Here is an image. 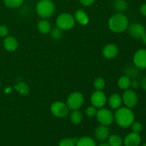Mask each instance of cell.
Wrapping results in <instances>:
<instances>
[{
  "label": "cell",
  "mask_w": 146,
  "mask_h": 146,
  "mask_svg": "<svg viewBox=\"0 0 146 146\" xmlns=\"http://www.w3.org/2000/svg\"><path fill=\"white\" fill-rule=\"evenodd\" d=\"M114 117L117 124L122 128H128L131 126L135 121L133 112L128 107L118 108Z\"/></svg>",
  "instance_id": "6da1fadb"
},
{
  "label": "cell",
  "mask_w": 146,
  "mask_h": 146,
  "mask_svg": "<svg viewBox=\"0 0 146 146\" xmlns=\"http://www.w3.org/2000/svg\"><path fill=\"white\" fill-rule=\"evenodd\" d=\"M99 146H110V145L107 143H102V144H101Z\"/></svg>",
  "instance_id": "74e56055"
},
{
  "label": "cell",
  "mask_w": 146,
  "mask_h": 146,
  "mask_svg": "<svg viewBox=\"0 0 146 146\" xmlns=\"http://www.w3.org/2000/svg\"><path fill=\"white\" fill-rule=\"evenodd\" d=\"M122 101L124 103L125 106L129 108H132L138 104V96L136 93L133 90H126L123 94Z\"/></svg>",
  "instance_id": "52a82bcc"
},
{
  "label": "cell",
  "mask_w": 146,
  "mask_h": 146,
  "mask_svg": "<svg viewBox=\"0 0 146 146\" xmlns=\"http://www.w3.org/2000/svg\"><path fill=\"white\" fill-rule=\"evenodd\" d=\"M76 146H96V144L93 138L85 136L78 139Z\"/></svg>",
  "instance_id": "ac0fdd59"
},
{
  "label": "cell",
  "mask_w": 146,
  "mask_h": 146,
  "mask_svg": "<svg viewBox=\"0 0 146 146\" xmlns=\"http://www.w3.org/2000/svg\"><path fill=\"white\" fill-rule=\"evenodd\" d=\"M118 53V48L116 45L113 44H110L106 45L103 49L104 56L107 58H115Z\"/></svg>",
  "instance_id": "4fadbf2b"
},
{
  "label": "cell",
  "mask_w": 146,
  "mask_h": 146,
  "mask_svg": "<svg viewBox=\"0 0 146 146\" xmlns=\"http://www.w3.org/2000/svg\"><path fill=\"white\" fill-rule=\"evenodd\" d=\"M140 39H141V41H142V42L144 44H146V32L141 36V38Z\"/></svg>",
  "instance_id": "8d00e7d4"
},
{
  "label": "cell",
  "mask_w": 146,
  "mask_h": 146,
  "mask_svg": "<svg viewBox=\"0 0 146 146\" xmlns=\"http://www.w3.org/2000/svg\"><path fill=\"white\" fill-rule=\"evenodd\" d=\"M78 139H71V138H64L60 141L58 146H76V143Z\"/></svg>",
  "instance_id": "484cf974"
},
{
  "label": "cell",
  "mask_w": 146,
  "mask_h": 146,
  "mask_svg": "<svg viewBox=\"0 0 146 146\" xmlns=\"http://www.w3.org/2000/svg\"><path fill=\"white\" fill-rule=\"evenodd\" d=\"M38 31L42 34H48L51 30V24L46 20H41L38 22Z\"/></svg>",
  "instance_id": "ffe728a7"
},
{
  "label": "cell",
  "mask_w": 146,
  "mask_h": 146,
  "mask_svg": "<svg viewBox=\"0 0 146 146\" xmlns=\"http://www.w3.org/2000/svg\"><path fill=\"white\" fill-rule=\"evenodd\" d=\"M91 101L94 106L101 108L106 103V97L101 91H96L91 96Z\"/></svg>",
  "instance_id": "30bf717a"
},
{
  "label": "cell",
  "mask_w": 146,
  "mask_h": 146,
  "mask_svg": "<svg viewBox=\"0 0 146 146\" xmlns=\"http://www.w3.org/2000/svg\"><path fill=\"white\" fill-rule=\"evenodd\" d=\"M109 105L113 109H118L122 104V98L117 94H112L109 98Z\"/></svg>",
  "instance_id": "e0dca14e"
},
{
  "label": "cell",
  "mask_w": 146,
  "mask_h": 146,
  "mask_svg": "<svg viewBox=\"0 0 146 146\" xmlns=\"http://www.w3.org/2000/svg\"><path fill=\"white\" fill-rule=\"evenodd\" d=\"M110 134L109 128L107 125H101L96 128L95 132V135L96 138L99 141H105L108 138Z\"/></svg>",
  "instance_id": "5bb4252c"
},
{
  "label": "cell",
  "mask_w": 146,
  "mask_h": 146,
  "mask_svg": "<svg viewBox=\"0 0 146 146\" xmlns=\"http://www.w3.org/2000/svg\"><path fill=\"white\" fill-rule=\"evenodd\" d=\"M141 86H142V88L146 91V76L143 77V78L141 79Z\"/></svg>",
  "instance_id": "d590c367"
},
{
  "label": "cell",
  "mask_w": 146,
  "mask_h": 146,
  "mask_svg": "<svg viewBox=\"0 0 146 146\" xmlns=\"http://www.w3.org/2000/svg\"><path fill=\"white\" fill-rule=\"evenodd\" d=\"M15 89L21 95H27L29 92V87L25 82H19L16 85Z\"/></svg>",
  "instance_id": "7402d4cb"
},
{
  "label": "cell",
  "mask_w": 146,
  "mask_h": 146,
  "mask_svg": "<svg viewBox=\"0 0 146 146\" xmlns=\"http://www.w3.org/2000/svg\"><path fill=\"white\" fill-rule=\"evenodd\" d=\"M108 145L110 146H122L123 141L118 135H111L108 137Z\"/></svg>",
  "instance_id": "d6986e66"
},
{
  "label": "cell",
  "mask_w": 146,
  "mask_h": 146,
  "mask_svg": "<svg viewBox=\"0 0 146 146\" xmlns=\"http://www.w3.org/2000/svg\"><path fill=\"white\" fill-rule=\"evenodd\" d=\"M24 0H4V4L9 8H17L23 4Z\"/></svg>",
  "instance_id": "d4e9b609"
},
{
  "label": "cell",
  "mask_w": 146,
  "mask_h": 146,
  "mask_svg": "<svg viewBox=\"0 0 146 146\" xmlns=\"http://www.w3.org/2000/svg\"><path fill=\"white\" fill-rule=\"evenodd\" d=\"M125 74H126V76L128 77L131 78H136V76H138V71H137L135 68H133V67H130V68H128L126 70H125Z\"/></svg>",
  "instance_id": "f1b7e54d"
},
{
  "label": "cell",
  "mask_w": 146,
  "mask_h": 146,
  "mask_svg": "<svg viewBox=\"0 0 146 146\" xmlns=\"http://www.w3.org/2000/svg\"><path fill=\"white\" fill-rule=\"evenodd\" d=\"M142 146H146V143H144L143 145Z\"/></svg>",
  "instance_id": "f35d334b"
},
{
  "label": "cell",
  "mask_w": 146,
  "mask_h": 146,
  "mask_svg": "<svg viewBox=\"0 0 146 146\" xmlns=\"http://www.w3.org/2000/svg\"><path fill=\"white\" fill-rule=\"evenodd\" d=\"M140 11H141V13L143 15L146 17V3L141 5V8H140Z\"/></svg>",
  "instance_id": "836d02e7"
},
{
  "label": "cell",
  "mask_w": 146,
  "mask_h": 146,
  "mask_svg": "<svg viewBox=\"0 0 146 146\" xmlns=\"http://www.w3.org/2000/svg\"><path fill=\"white\" fill-rule=\"evenodd\" d=\"M83 119V115L80 111L76 110L72 112L71 115V121L75 125H78L81 123Z\"/></svg>",
  "instance_id": "603a6c76"
},
{
  "label": "cell",
  "mask_w": 146,
  "mask_h": 146,
  "mask_svg": "<svg viewBox=\"0 0 146 146\" xmlns=\"http://www.w3.org/2000/svg\"><path fill=\"white\" fill-rule=\"evenodd\" d=\"M51 113L58 118H64L68 113V108L67 105L61 101L54 103L51 106Z\"/></svg>",
  "instance_id": "ba28073f"
},
{
  "label": "cell",
  "mask_w": 146,
  "mask_h": 146,
  "mask_svg": "<svg viewBox=\"0 0 146 146\" xmlns=\"http://www.w3.org/2000/svg\"><path fill=\"white\" fill-rule=\"evenodd\" d=\"M97 120L101 125H107L111 124L113 121L114 115L110 110L106 108H101L97 111Z\"/></svg>",
  "instance_id": "8992f818"
},
{
  "label": "cell",
  "mask_w": 146,
  "mask_h": 146,
  "mask_svg": "<svg viewBox=\"0 0 146 146\" xmlns=\"http://www.w3.org/2000/svg\"><path fill=\"white\" fill-rule=\"evenodd\" d=\"M57 27L61 30H68L74 27L75 24V19L71 14L64 13L60 14L56 20Z\"/></svg>",
  "instance_id": "277c9868"
},
{
  "label": "cell",
  "mask_w": 146,
  "mask_h": 146,
  "mask_svg": "<svg viewBox=\"0 0 146 146\" xmlns=\"http://www.w3.org/2000/svg\"><path fill=\"white\" fill-rule=\"evenodd\" d=\"M9 33V29L6 26L1 25L0 26V36L4 37L7 36Z\"/></svg>",
  "instance_id": "1f68e13d"
},
{
  "label": "cell",
  "mask_w": 146,
  "mask_h": 146,
  "mask_svg": "<svg viewBox=\"0 0 146 146\" xmlns=\"http://www.w3.org/2000/svg\"><path fill=\"white\" fill-rule=\"evenodd\" d=\"M4 45L8 51H14L18 46V42L14 37L7 36L4 41Z\"/></svg>",
  "instance_id": "9a60e30c"
},
{
  "label": "cell",
  "mask_w": 146,
  "mask_h": 146,
  "mask_svg": "<svg viewBox=\"0 0 146 146\" xmlns=\"http://www.w3.org/2000/svg\"><path fill=\"white\" fill-rule=\"evenodd\" d=\"M128 28L130 35L135 38H141L146 32L145 27L141 24H133Z\"/></svg>",
  "instance_id": "8fae6325"
},
{
  "label": "cell",
  "mask_w": 146,
  "mask_h": 146,
  "mask_svg": "<svg viewBox=\"0 0 146 146\" xmlns=\"http://www.w3.org/2000/svg\"><path fill=\"white\" fill-rule=\"evenodd\" d=\"M131 126H132L133 132L136 133H140L143 130V125L140 122H133Z\"/></svg>",
  "instance_id": "f546056e"
},
{
  "label": "cell",
  "mask_w": 146,
  "mask_h": 146,
  "mask_svg": "<svg viewBox=\"0 0 146 146\" xmlns=\"http://www.w3.org/2000/svg\"><path fill=\"white\" fill-rule=\"evenodd\" d=\"M55 7L51 0H41L36 5V12L43 18H48L54 14Z\"/></svg>",
  "instance_id": "3957f363"
},
{
  "label": "cell",
  "mask_w": 146,
  "mask_h": 146,
  "mask_svg": "<svg viewBox=\"0 0 146 146\" xmlns=\"http://www.w3.org/2000/svg\"><path fill=\"white\" fill-rule=\"evenodd\" d=\"M0 86H1V84H0Z\"/></svg>",
  "instance_id": "ab89813d"
},
{
  "label": "cell",
  "mask_w": 146,
  "mask_h": 146,
  "mask_svg": "<svg viewBox=\"0 0 146 146\" xmlns=\"http://www.w3.org/2000/svg\"><path fill=\"white\" fill-rule=\"evenodd\" d=\"M51 37H52L54 39H59L61 38V37L62 36V31H61V29H59L58 27L56 28H54V29L51 31Z\"/></svg>",
  "instance_id": "83f0119b"
},
{
  "label": "cell",
  "mask_w": 146,
  "mask_h": 146,
  "mask_svg": "<svg viewBox=\"0 0 146 146\" xmlns=\"http://www.w3.org/2000/svg\"><path fill=\"white\" fill-rule=\"evenodd\" d=\"M131 86L133 88H138V86H139V83L136 80H133V81L131 82Z\"/></svg>",
  "instance_id": "e575fe53"
},
{
  "label": "cell",
  "mask_w": 146,
  "mask_h": 146,
  "mask_svg": "<svg viewBox=\"0 0 146 146\" xmlns=\"http://www.w3.org/2000/svg\"><path fill=\"white\" fill-rule=\"evenodd\" d=\"M105 87V81L102 78H98L94 81V88L97 91H101Z\"/></svg>",
  "instance_id": "4316f807"
},
{
  "label": "cell",
  "mask_w": 146,
  "mask_h": 146,
  "mask_svg": "<svg viewBox=\"0 0 146 146\" xmlns=\"http://www.w3.org/2000/svg\"><path fill=\"white\" fill-rule=\"evenodd\" d=\"M80 2L84 6H90L94 4L95 0H79Z\"/></svg>",
  "instance_id": "d6a6232c"
},
{
  "label": "cell",
  "mask_w": 146,
  "mask_h": 146,
  "mask_svg": "<svg viewBox=\"0 0 146 146\" xmlns=\"http://www.w3.org/2000/svg\"><path fill=\"white\" fill-rule=\"evenodd\" d=\"M131 78L127 76H123L119 78L118 81V86L123 90H126L131 86Z\"/></svg>",
  "instance_id": "44dd1931"
},
{
  "label": "cell",
  "mask_w": 146,
  "mask_h": 146,
  "mask_svg": "<svg viewBox=\"0 0 146 146\" xmlns=\"http://www.w3.org/2000/svg\"><path fill=\"white\" fill-rule=\"evenodd\" d=\"M127 3L125 0H115L114 1V8L119 12H123L127 9Z\"/></svg>",
  "instance_id": "cb8c5ba5"
},
{
  "label": "cell",
  "mask_w": 146,
  "mask_h": 146,
  "mask_svg": "<svg viewBox=\"0 0 146 146\" xmlns=\"http://www.w3.org/2000/svg\"><path fill=\"white\" fill-rule=\"evenodd\" d=\"M108 26L111 30L114 32H123L128 29V19L123 14H116L110 18Z\"/></svg>",
  "instance_id": "7a4b0ae2"
},
{
  "label": "cell",
  "mask_w": 146,
  "mask_h": 146,
  "mask_svg": "<svg viewBox=\"0 0 146 146\" xmlns=\"http://www.w3.org/2000/svg\"><path fill=\"white\" fill-rule=\"evenodd\" d=\"M134 64L138 68H146V49L141 48L135 52L133 56Z\"/></svg>",
  "instance_id": "9c48e42d"
},
{
  "label": "cell",
  "mask_w": 146,
  "mask_h": 146,
  "mask_svg": "<svg viewBox=\"0 0 146 146\" xmlns=\"http://www.w3.org/2000/svg\"><path fill=\"white\" fill-rule=\"evenodd\" d=\"M86 115L89 117H94L95 115H96L97 113V110L95 106H89L87 108L86 111Z\"/></svg>",
  "instance_id": "4dcf8cb0"
},
{
  "label": "cell",
  "mask_w": 146,
  "mask_h": 146,
  "mask_svg": "<svg viewBox=\"0 0 146 146\" xmlns=\"http://www.w3.org/2000/svg\"><path fill=\"white\" fill-rule=\"evenodd\" d=\"M84 96L79 92H74L67 99V106L72 111L79 109L84 103Z\"/></svg>",
  "instance_id": "5b68a950"
},
{
  "label": "cell",
  "mask_w": 146,
  "mask_h": 146,
  "mask_svg": "<svg viewBox=\"0 0 146 146\" xmlns=\"http://www.w3.org/2000/svg\"><path fill=\"white\" fill-rule=\"evenodd\" d=\"M75 19L81 25H86L89 21L88 15L82 9H78L76 11Z\"/></svg>",
  "instance_id": "2e32d148"
},
{
  "label": "cell",
  "mask_w": 146,
  "mask_h": 146,
  "mask_svg": "<svg viewBox=\"0 0 146 146\" xmlns=\"http://www.w3.org/2000/svg\"><path fill=\"white\" fill-rule=\"evenodd\" d=\"M141 143V137L139 133L132 132L125 137L123 143L125 146H138Z\"/></svg>",
  "instance_id": "7c38bea8"
}]
</instances>
